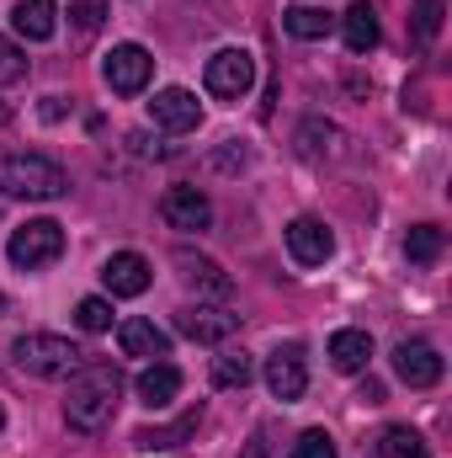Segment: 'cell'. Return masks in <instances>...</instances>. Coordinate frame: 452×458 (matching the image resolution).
<instances>
[{"instance_id": "obj_20", "label": "cell", "mask_w": 452, "mask_h": 458, "mask_svg": "<svg viewBox=\"0 0 452 458\" xmlns=\"http://www.w3.org/2000/svg\"><path fill=\"white\" fill-rule=\"evenodd\" d=\"M372 362V336L367 331H336L331 336V368L336 373H362Z\"/></svg>"}, {"instance_id": "obj_28", "label": "cell", "mask_w": 452, "mask_h": 458, "mask_svg": "<svg viewBox=\"0 0 452 458\" xmlns=\"http://www.w3.org/2000/svg\"><path fill=\"white\" fill-rule=\"evenodd\" d=\"M298 458H340L336 454V437H331L325 427H309V432L298 437Z\"/></svg>"}, {"instance_id": "obj_29", "label": "cell", "mask_w": 452, "mask_h": 458, "mask_svg": "<svg viewBox=\"0 0 452 458\" xmlns=\"http://www.w3.org/2000/svg\"><path fill=\"white\" fill-rule=\"evenodd\" d=\"M27 75V54L11 43V38H0V86H11V81H21Z\"/></svg>"}, {"instance_id": "obj_1", "label": "cell", "mask_w": 452, "mask_h": 458, "mask_svg": "<svg viewBox=\"0 0 452 458\" xmlns=\"http://www.w3.org/2000/svg\"><path fill=\"white\" fill-rule=\"evenodd\" d=\"M117 405H122V373H117L113 362H80L75 373H70V394H64V421L75 427V432H102V427H113Z\"/></svg>"}, {"instance_id": "obj_7", "label": "cell", "mask_w": 452, "mask_h": 458, "mask_svg": "<svg viewBox=\"0 0 452 458\" xmlns=\"http://www.w3.org/2000/svg\"><path fill=\"white\" fill-rule=\"evenodd\" d=\"M266 389H272L282 405L304 400V389H309V357H304V346L298 342L277 346V352L266 357Z\"/></svg>"}, {"instance_id": "obj_24", "label": "cell", "mask_w": 452, "mask_h": 458, "mask_svg": "<svg viewBox=\"0 0 452 458\" xmlns=\"http://www.w3.org/2000/svg\"><path fill=\"white\" fill-rule=\"evenodd\" d=\"M378 458H426V437L415 427H389L378 437Z\"/></svg>"}, {"instance_id": "obj_17", "label": "cell", "mask_w": 452, "mask_h": 458, "mask_svg": "<svg viewBox=\"0 0 452 458\" xmlns=\"http://www.w3.org/2000/svg\"><path fill=\"white\" fill-rule=\"evenodd\" d=\"M203 427V405H192L181 421H171V427H138L133 432V448H144V454H155V448H181L192 432Z\"/></svg>"}, {"instance_id": "obj_5", "label": "cell", "mask_w": 452, "mask_h": 458, "mask_svg": "<svg viewBox=\"0 0 452 458\" xmlns=\"http://www.w3.org/2000/svg\"><path fill=\"white\" fill-rule=\"evenodd\" d=\"M203 86H208V97H219V102H239V97L255 86V59H250L245 48H219V54L208 59V70H203Z\"/></svg>"}, {"instance_id": "obj_33", "label": "cell", "mask_w": 452, "mask_h": 458, "mask_svg": "<svg viewBox=\"0 0 452 458\" xmlns=\"http://www.w3.org/2000/svg\"><path fill=\"white\" fill-rule=\"evenodd\" d=\"M5 310H11V304H5V293H0V315H5Z\"/></svg>"}, {"instance_id": "obj_2", "label": "cell", "mask_w": 452, "mask_h": 458, "mask_svg": "<svg viewBox=\"0 0 452 458\" xmlns=\"http://www.w3.org/2000/svg\"><path fill=\"white\" fill-rule=\"evenodd\" d=\"M0 192L54 203V198L70 192V171L59 160H48V155H0Z\"/></svg>"}, {"instance_id": "obj_27", "label": "cell", "mask_w": 452, "mask_h": 458, "mask_svg": "<svg viewBox=\"0 0 452 458\" xmlns=\"http://www.w3.org/2000/svg\"><path fill=\"white\" fill-rule=\"evenodd\" d=\"M437 27H442V0H421V5H415V21H410V38H415V48H431Z\"/></svg>"}, {"instance_id": "obj_14", "label": "cell", "mask_w": 452, "mask_h": 458, "mask_svg": "<svg viewBox=\"0 0 452 458\" xmlns=\"http://www.w3.org/2000/svg\"><path fill=\"white\" fill-rule=\"evenodd\" d=\"M11 27L27 43H48L59 32V0H16L11 5Z\"/></svg>"}, {"instance_id": "obj_4", "label": "cell", "mask_w": 452, "mask_h": 458, "mask_svg": "<svg viewBox=\"0 0 452 458\" xmlns=\"http://www.w3.org/2000/svg\"><path fill=\"white\" fill-rule=\"evenodd\" d=\"M5 256H11L16 272H43V267H54L64 256V229L54 225V219H27V225L11 229Z\"/></svg>"}, {"instance_id": "obj_10", "label": "cell", "mask_w": 452, "mask_h": 458, "mask_svg": "<svg viewBox=\"0 0 452 458\" xmlns=\"http://www.w3.org/2000/svg\"><path fill=\"white\" fill-rule=\"evenodd\" d=\"M160 219L171 229H181V234H197V229L213 225V203H208V192H197V187H171V192L160 198Z\"/></svg>"}, {"instance_id": "obj_18", "label": "cell", "mask_w": 452, "mask_h": 458, "mask_svg": "<svg viewBox=\"0 0 452 458\" xmlns=\"http://www.w3.org/2000/svg\"><path fill=\"white\" fill-rule=\"evenodd\" d=\"M117 342L128 357H165L171 352V336L155 326V320H122L117 326Z\"/></svg>"}, {"instance_id": "obj_9", "label": "cell", "mask_w": 452, "mask_h": 458, "mask_svg": "<svg viewBox=\"0 0 452 458\" xmlns=\"http://www.w3.org/2000/svg\"><path fill=\"white\" fill-rule=\"evenodd\" d=\"M149 123L165 128V133H192V128L203 123V102H197L187 86H165V91H155V102H149Z\"/></svg>"}, {"instance_id": "obj_15", "label": "cell", "mask_w": 452, "mask_h": 458, "mask_svg": "<svg viewBox=\"0 0 452 458\" xmlns=\"http://www.w3.org/2000/svg\"><path fill=\"white\" fill-rule=\"evenodd\" d=\"M176 267H181L187 288H197V293H208V299H229V293H234L229 272L219 267V261H208V256H192V250H181V256H176Z\"/></svg>"}, {"instance_id": "obj_30", "label": "cell", "mask_w": 452, "mask_h": 458, "mask_svg": "<svg viewBox=\"0 0 452 458\" xmlns=\"http://www.w3.org/2000/svg\"><path fill=\"white\" fill-rule=\"evenodd\" d=\"M102 16H107V0H75V32L80 38H91L102 27Z\"/></svg>"}, {"instance_id": "obj_21", "label": "cell", "mask_w": 452, "mask_h": 458, "mask_svg": "<svg viewBox=\"0 0 452 458\" xmlns=\"http://www.w3.org/2000/svg\"><path fill=\"white\" fill-rule=\"evenodd\" d=\"M255 378V357L245 352V346H224L219 357H213V384L219 389H245Z\"/></svg>"}, {"instance_id": "obj_3", "label": "cell", "mask_w": 452, "mask_h": 458, "mask_svg": "<svg viewBox=\"0 0 452 458\" xmlns=\"http://www.w3.org/2000/svg\"><path fill=\"white\" fill-rule=\"evenodd\" d=\"M11 362H16L21 373H32V378H70V373L86 362V352L70 342V336L27 331V336H16V342H11Z\"/></svg>"}, {"instance_id": "obj_25", "label": "cell", "mask_w": 452, "mask_h": 458, "mask_svg": "<svg viewBox=\"0 0 452 458\" xmlns=\"http://www.w3.org/2000/svg\"><path fill=\"white\" fill-rule=\"evenodd\" d=\"M405 256H410L415 267H431V261L442 256V229L437 225H410V234H405Z\"/></svg>"}, {"instance_id": "obj_31", "label": "cell", "mask_w": 452, "mask_h": 458, "mask_svg": "<svg viewBox=\"0 0 452 458\" xmlns=\"http://www.w3.org/2000/svg\"><path fill=\"white\" fill-rule=\"evenodd\" d=\"M239 458H272V448H266V437H250V443H245V454Z\"/></svg>"}, {"instance_id": "obj_32", "label": "cell", "mask_w": 452, "mask_h": 458, "mask_svg": "<svg viewBox=\"0 0 452 458\" xmlns=\"http://www.w3.org/2000/svg\"><path fill=\"white\" fill-rule=\"evenodd\" d=\"M5 123H11V107H5V102H0V128H5Z\"/></svg>"}, {"instance_id": "obj_19", "label": "cell", "mask_w": 452, "mask_h": 458, "mask_svg": "<svg viewBox=\"0 0 452 458\" xmlns=\"http://www.w3.org/2000/svg\"><path fill=\"white\" fill-rule=\"evenodd\" d=\"M340 38H346V48H351V54H372V48H378V38H383L378 11H372V5H351V11L340 16Z\"/></svg>"}, {"instance_id": "obj_23", "label": "cell", "mask_w": 452, "mask_h": 458, "mask_svg": "<svg viewBox=\"0 0 452 458\" xmlns=\"http://www.w3.org/2000/svg\"><path fill=\"white\" fill-rule=\"evenodd\" d=\"M282 27H288L293 38L314 43V38H325V32L336 27V16H331V11H320V5H293V11L282 16Z\"/></svg>"}, {"instance_id": "obj_34", "label": "cell", "mask_w": 452, "mask_h": 458, "mask_svg": "<svg viewBox=\"0 0 452 458\" xmlns=\"http://www.w3.org/2000/svg\"><path fill=\"white\" fill-rule=\"evenodd\" d=\"M0 432H5V411H0Z\"/></svg>"}, {"instance_id": "obj_11", "label": "cell", "mask_w": 452, "mask_h": 458, "mask_svg": "<svg viewBox=\"0 0 452 458\" xmlns=\"http://www.w3.org/2000/svg\"><path fill=\"white\" fill-rule=\"evenodd\" d=\"M394 373H399V384H410V389H431L437 378H442V352L431 342H399L394 346Z\"/></svg>"}, {"instance_id": "obj_16", "label": "cell", "mask_w": 452, "mask_h": 458, "mask_svg": "<svg viewBox=\"0 0 452 458\" xmlns=\"http://www.w3.org/2000/svg\"><path fill=\"white\" fill-rule=\"evenodd\" d=\"M133 389H138V400H144L149 411H165V405L181 394V373H176L171 362H149V368L138 373V384H133Z\"/></svg>"}, {"instance_id": "obj_26", "label": "cell", "mask_w": 452, "mask_h": 458, "mask_svg": "<svg viewBox=\"0 0 452 458\" xmlns=\"http://www.w3.org/2000/svg\"><path fill=\"white\" fill-rule=\"evenodd\" d=\"M75 326H80V331H91V336L113 331V304H107V299H96V293H91V299H80V304H75Z\"/></svg>"}, {"instance_id": "obj_13", "label": "cell", "mask_w": 452, "mask_h": 458, "mask_svg": "<svg viewBox=\"0 0 452 458\" xmlns=\"http://www.w3.org/2000/svg\"><path fill=\"white\" fill-rule=\"evenodd\" d=\"M102 283H107L113 299H138L149 288V261L138 250H117V256H107V267H102Z\"/></svg>"}, {"instance_id": "obj_8", "label": "cell", "mask_w": 452, "mask_h": 458, "mask_svg": "<svg viewBox=\"0 0 452 458\" xmlns=\"http://www.w3.org/2000/svg\"><path fill=\"white\" fill-rule=\"evenodd\" d=\"M176 331L187 342H229L239 331V315L224 304H187V310H176Z\"/></svg>"}, {"instance_id": "obj_6", "label": "cell", "mask_w": 452, "mask_h": 458, "mask_svg": "<svg viewBox=\"0 0 452 458\" xmlns=\"http://www.w3.org/2000/svg\"><path fill=\"white\" fill-rule=\"evenodd\" d=\"M149 75H155V54L144 43H117L113 54L102 59V81L113 86L117 97H138L149 86Z\"/></svg>"}, {"instance_id": "obj_12", "label": "cell", "mask_w": 452, "mask_h": 458, "mask_svg": "<svg viewBox=\"0 0 452 458\" xmlns=\"http://www.w3.org/2000/svg\"><path fill=\"white\" fill-rule=\"evenodd\" d=\"M288 256H293L298 267H325V261L336 256L331 225H320V219H293V225H288Z\"/></svg>"}, {"instance_id": "obj_22", "label": "cell", "mask_w": 452, "mask_h": 458, "mask_svg": "<svg viewBox=\"0 0 452 458\" xmlns=\"http://www.w3.org/2000/svg\"><path fill=\"white\" fill-rule=\"evenodd\" d=\"M298 144H304V155H309V160H336V155H340V128H336V123L309 117V123L298 128Z\"/></svg>"}]
</instances>
